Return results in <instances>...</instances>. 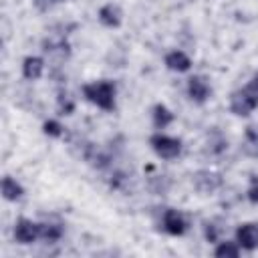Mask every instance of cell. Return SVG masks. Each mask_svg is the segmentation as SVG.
Instances as JSON below:
<instances>
[{
    "label": "cell",
    "mask_w": 258,
    "mask_h": 258,
    "mask_svg": "<svg viewBox=\"0 0 258 258\" xmlns=\"http://www.w3.org/2000/svg\"><path fill=\"white\" fill-rule=\"evenodd\" d=\"M83 93L97 107H101L105 111H113L115 109V87L109 81L89 83V85L83 87Z\"/></svg>",
    "instance_id": "obj_1"
},
{
    "label": "cell",
    "mask_w": 258,
    "mask_h": 258,
    "mask_svg": "<svg viewBox=\"0 0 258 258\" xmlns=\"http://www.w3.org/2000/svg\"><path fill=\"white\" fill-rule=\"evenodd\" d=\"M151 147L163 159H173V157H177L181 153V141L173 139L169 135H163V133L151 135Z\"/></svg>",
    "instance_id": "obj_2"
},
{
    "label": "cell",
    "mask_w": 258,
    "mask_h": 258,
    "mask_svg": "<svg viewBox=\"0 0 258 258\" xmlns=\"http://www.w3.org/2000/svg\"><path fill=\"white\" fill-rule=\"evenodd\" d=\"M40 236V228L38 224H34L32 220L28 218H20L14 226V238L20 242V244H30L34 242L36 238Z\"/></svg>",
    "instance_id": "obj_3"
},
{
    "label": "cell",
    "mask_w": 258,
    "mask_h": 258,
    "mask_svg": "<svg viewBox=\"0 0 258 258\" xmlns=\"http://www.w3.org/2000/svg\"><path fill=\"white\" fill-rule=\"evenodd\" d=\"M236 242H238V246H242L246 250L258 248V226L256 224H242L236 230Z\"/></svg>",
    "instance_id": "obj_4"
},
{
    "label": "cell",
    "mask_w": 258,
    "mask_h": 258,
    "mask_svg": "<svg viewBox=\"0 0 258 258\" xmlns=\"http://www.w3.org/2000/svg\"><path fill=\"white\" fill-rule=\"evenodd\" d=\"M194 185H196L198 191L210 194V191H214V189H218L222 185V177L218 173H212V171H206L204 169V171H198L194 175Z\"/></svg>",
    "instance_id": "obj_5"
},
{
    "label": "cell",
    "mask_w": 258,
    "mask_h": 258,
    "mask_svg": "<svg viewBox=\"0 0 258 258\" xmlns=\"http://www.w3.org/2000/svg\"><path fill=\"white\" fill-rule=\"evenodd\" d=\"M163 228H165V232H169L173 236H181L185 232V220H183V216L179 212L165 210V214H163Z\"/></svg>",
    "instance_id": "obj_6"
},
{
    "label": "cell",
    "mask_w": 258,
    "mask_h": 258,
    "mask_svg": "<svg viewBox=\"0 0 258 258\" xmlns=\"http://www.w3.org/2000/svg\"><path fill=\"white\" fill-rule=\"evenodd\" d=\"M187 93L196 103H204L210 95V85L206 83L204 77H191L187 83Z\"/></svg>",
    "instance_id": "obj_7"
},
{
    "label": "cell",
    "mask_w": 258,
    "mask_h": 258,
    "mask_svg": "<svg viewBox=\"0 0 258 258\" xmlns=\"http://www.w3.org/2000/svg\"><path fill=\"white\" fill-rule=\"evenodd\" d=\"M230 109H232L234 115H238V117H246V115H250V111L254 109V105L248 101V97H246L244 91L240 89V91L232 93V97H230Z\"/></svg>",
    "instance_id": "obj_8"
},
{
    "label": "cell",
    "mask_w": 258,
    "mask_h": 258,
    "mask_svg": "<svg viewBox=\"0 0 258 258\" xmlns=\"http://www.w3.org/2000/svg\"><path fill=\"white\" fill-rule=\"evenodd\" d=\"M121 8L117 6V4H105L101 10H99V20L105 24V26H109V28H115V26H119L121 24Z\"/></svg>",
    "instance_id": "obj_9"
},
{
    "label": "cell",
    "mask_w": 258,
    "mask_h": 258,
    "mask_svg": "<svg viewBox=\"0 0 258 258\" xmlns=\"http://www.w3.org/2000/svg\"><path fill=\"white\" fill-rule=\"evenodd\" d=\"M165 64H167L169 71L185 73V71L191 67V60H189V56H187L185 52H181V50H173V52H169V54L165 56Z\"/></svg>",
    "instance_id": "obj_10"
},
{
    "label": "cell",
    "mask_w": 258,
    "mask_h": 258,
    "mask_svg": "<svg viewBox=\"0 0 258 258\" xmlns=\"http://www.w3.org/2000/svg\"><path fill=\"white\" fill-rule=\"evenodd\" d=\"M42 69H44V62L38 56H26L22 62V75L28 81H36L42 75Z\"/></svg>",
    "instance_id": "obj_11"
},
{
    "label": "cell",
    "mask_w": 258,
    "mask_h": 258,
    "mask_svg": "<svg viewBox=\"0 0 258 258\" xmlns=\"http://www.w3.org/2000/svg\"><path fill=\"white\" fill-rule=\"evenodd\" d=\"M22 194H24V189H22V185H20L16 179H12L10 175L2 177V196H4L8 202H16V200H20Z\"/></svg>",
    "instance_id": "obj_12"
},
{
    "label": "cell",
    "mask_w": 258,
    "mask_h": 258,
    "mask_svg": "<svg viewBox=\"0 0 258 258\" xmlns=\"http://www.w3.org/2000/svg\"><path fill=\"white\" fill-rule=\"evenodd\" d=\"M244 151L252 157H258V125H248L244 133Z\"/></svg>",
    "instance_id": "obj_13"
},
{
    "label": "cell",
    "mask_w": 258,
    "mask_h": 258,
    "mask_svg": "<svg viewBox=\"0 0 258 258\" xmlns=\"http://www.w3.org/2000/svg\"><path fill=\"white\" fill-rule=\"evenodd\" d=\"M171 121H173V115H171V111H169L165 105H155V107H153V125H155L157 129L167 127Z\"/></svg>",
    "instance_id": "obj_14"
},
{
    "label": "cell",
    "mask_w": 258,
    "mask_h": 258,
    "mask_svg": "<svg viewBox=\"0 0 258 258\" xmlns=\"http://www.w3.org/2000/svg\"><path fill=\"white\" fill-rule=\"evenodd\" d=\"M40 228V238L46 242H54L62 236V226L60 224H38Z\"/></svg>",
    "instance_id": "obj_15"
},
{
    "label": "cell",
    "mask_w": 258,
    "mask_h": 258,
    "mask_svg": "<svg viewBox=\"0 0 258 258\" xmlns=\"http://www.w3.org/2000/svg\"><path fill=\"white\" fill-rule=\"evenodd\" d=\"M238 254H240L238 242H222V244L216 248V256H218V258H236Z\"/></svg>",
    "instance_id": "obj_16"
},
{
    "label": "cell",
    "mask_w": 258,
    "mask_h": 258,
    "mask_svg": "<svg viewBox=\"0 0 258 258\" xmlns=\"http://www.w3.org/2000/svg\"><path fill=\"white\" fill-rule=\"evenodd\" d=\"M242 91H244V95L248 97V101H250L254 107H258V77H254Z\"/></svg>",
    "instance_id": "obj_17"
},
{
    "label": "cell",
    "mask_w": 258,
    "mask_h": 258,
    "mask_svg": "<svg viewBox=\"0 0 258 258\" xmlns=\"http://www.w3.org/2000/svg\"><path fill=\"white\" fill-rule=\"evenodd\" d=\"M42 129H44V133L50 135V137H60V135H62V127H60V123L54 121V119H48Z\"/></svg>",
    "instance_id": "obj_18"
},
{
    "label": "cell",
    "mask_w": 258,
    "mask_h": 258,
    "mask_svg": "<svg viewBox=\"0 0 258 258\" xmlns=\"http://www.w3.org/2000/svg\"><path fill=\"white\" fill-rule=\"evenodd\" d=\"M73 107H75V105H73V101L69 99V95H67V93H60V95H58V109L62 111V115H69V113L73 111Z\"/></svg>",
    "instance_id": "obj_19"
},
{
    "label": "cell",
    "mask_w": 258,
    "mask_h": 258,
    "mask_svg": "<svg viewBox=\"0 0 258 258\" xmlns=\"http://www.w3.org/2000/svg\"><path fill=\"white\" fill-rule=\"evenodd\" d=\"M248 200L252 204H258V179H252V185L248 189Z\"/></svg>",
    "instance_id": "obj_20"
},
{
    "label": "cell",
    "mask_w": 258,
    "mask_h": 258,
    "mask_svg": "<svg viewBox=\"0 0 258 258\" xmlns=\"http://www.w3.org/2000/svg\"><path fill=\"white\" fill-rule=\"evenodd\" d=\"M56 2H58V0H34V6H36L38 10H42V12H46V10L52 8Z\"/></svg>",
    "instance_id": "obj_21"
},
{
    "label": "cell",
    "mask_w": 258,
    "mask_h": 258,
    "mask_svg": "<svg viewBox=\"0 0 258 258\" xmlns=\"http://www.w3.org/2000/svg\"><path fill=\"white\" fill-rule=\"evenodd\" d=\"M206 238H208L210 242H216V238H218V230H216L214 226H210V224H208V228H206Z\"/></svg>",
    "instance_id": "obj_22"
},
{
    "label": "cell",
    "mask_w": 258,
    "mask_h": 258,
    "mask_svg": "<svg viewBox=\"0 0 258 258\" xmlns=\"http://www.w3.org/2000/svg\"><path fill=\"white\" fill-rule=\"evenodd\" d=\"M58 2H62V0H58Z\"/></svg>",
    "instance_id": "obj_23"
}]
</instances>
